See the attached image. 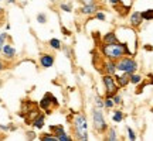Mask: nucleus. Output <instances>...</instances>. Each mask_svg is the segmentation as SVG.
I'll list each match as a JSON object with an SVG mask.
<instances>
[{
    "label": "nucleus",
    "mask_w": 153,
    "mask_h": 141,
    "mask_svg": "<svg viewBox=\"0 0 153 141\" xmlns=\"http://www.w3.org/2000/svg\"><path fill=\"white\" fill-rule=\"evenodd\" d=\"M102 54L108 59H119L125 55H131V51L128 49L126 44L114 43V44H104L102 45Z\"/></svg>",
    "instance_id": "1"
},
{
    "label": "nucleus",
    "mask_w": 153,
    "mask_h": 141,
    "mask_svg": "<svg viewBox=\"0 0 153 141\" xmlns=\"http://www.w3.org/2000/svg\"><path fill=\"white\" fill-rule=\"evenodd\" d=\"M74 131H75L76 140H88V123L82 113H78L74 116Z\"/></svg>",
    "instance_id": "2"
},
{
    "label": "nucleus",
    "mask_w": 153,
    "mask_h": 141,
    "mask_svg": "<svg viewBox=\"0 0 153 141\" xmlns=\"http://www.w3.org/2000/svg\"><path fill=\"white\" fill-rule=\"evenodd\" d=\"M116 69L118 70H122L123 73H135L137 69V64L135 59H132L129 57H122L119 58V61L116 62Z\"/></svg>",
    "instance_id": "3"
},
{
    "label": "nucleus",
    "mask_w": 153,
    "mask_h": 141,
    "mask_svg": "<svg viewBox=\"0 0 153 141\" xmlns=\"http://www.w3.org/2000/svg\"><path fill=\"white\" fill-rule=\"evenodd\" d=\"M92 121H94V129L97 133H104L106 131V123H105V119H104V114L101 112L99 107H95L92 110Z\"/></svg>",
    "instance_id": "4"
},
{
    "label": "nucleus",
    "mask_w": 153,
    "mask_h": 141,
    "mask_svg": "<svg viewBox=\"0 0 153 141\" xmlns=\"http://www.w3.org/2000/svg\"><path fill=\"white\" fill-rule=\"evenodd\" d=\"M58 107V102H57V99L51 95V93H45V96L41 99V102H40V109H43L44 112L47 114H50L53 112V109H57Z\"/></svg>",
    "instance_id": "5"
},
{
    "label": "nucleus",
    "mask_w": 153,
    "mask_h": 141,
    "mask_svg": "<svg viewBox=\"0 0 153 141\" xmlns=\"http://www.w3.org/2000/svg\"><path fill=\"white\" fill-rule=\"evenodd\" d=\"M104 81V85H105V90H106V96L108 98H114L115 95L118 93V87L119 85L115 82V79L112 78V75H105L102 78Z\"/></svg>",
    "instance_id": "6"
},
{
    "label": "nucleus",
    "mask_w": 153,
    "mask_h": 141,
    "mask_svg": "<svg viewBox=\"0 0 153 141\" xmlns=\"http://www.w3.org/2000/svg\"><path fill=\"white\" fill-rule=\"evenodd\" d=\"M40 114H41L40 113V109H38L37 106H34L31 110H28L27 113L24 114V117H23V119H24V121H26V124H31L34 120L40 116Z\"/></svg>",
    "instance_id": "7"
},
{
    "label": "nucleus",
    "mask_w": 153,
    "mask_h": 141,
    "mask_svg": "<svg viewBox=\"0 0 153 141\" xmlns=\"http://www.w3.org/2000/svg\"><path fill=\"white\" fill-rule=\"evenodd\" d=\"M1 54H3L6 59H13L16 57V49L11 44H4L3 48H1Z\"/></svg>",
    "instance_id": "8"
},
{
    "label": "nucleus",
    "mask_w": 153,
    "mask_h": 141,
    "mask_svg": "<svg viewBox=\"0 0 153 141\" xmlns=\"http://www.w3.org/2000/svg\"><path fill=\"white\" fill-rule=\"evenodd\" d=\"M40 65L43 68H51L54 65V57L50 54H43L40 57Z\"/></svg>",
    "instance_id": "9"
},
{
    "label": "nucleus",
    "mask_w": 153,
    "mask_h": 141,
    "mask_svg": "<svg viewBox=\"0 0 153 141\" xmlns=\"http://www.w3.org/2000/svg\"><path fill=\"white\" fill-rule=\"evenodd\" d=\"M98 4L97 3H94V4H85L81 7V10H79V13L81 14H84V16H89V14H94V13H97L98 11Z\"/></svg>",
    "instance_id": "10"
},
{
    "label": "nucleus",
    "mask_w": 153,
    "mask_h": 141,
    "mask_svg": "<svg viewBox=\"0 0 153 141\" xmlns=\"http://www.w3.org/2000/svg\"><path fill=\"white\" fill-rule=\"evenodd\" d=\"M104 70L106 72V75H115L116 73V62H114V59H109L105 62Z\"/></svg>",
    "instance_id": "11"
},
{
    "label": "nucleus",
    "mask_w": 153,
    "mask_h": 141,
    "mask_svg": "<svg viewBox=\"0 0 153 141\" xmlns=\"http://www.w3.org/2000/svg\"><path fill=\"white\" fill-rule=\"evenodd\" d=\"M142 13H139V11H135V13H132L131 16V24L133 26V27H137V26H140L142 24Z\"/></svg>",
    "instance_id": "12"
},
{
    "label": "nucleus",
    "mask_w": 153,
    "mask_h": 141,
    "mask_svg": "<svg viewBox=\"0 0 153 141\" xmlns=\"http://www.w3.org/2000/svg\"><path fill=\"white\" fill-rule=\"evenodd\" d=\"M116 81H118L119 86H126L131 82V75L129 73H123L122 76H116Z\"/></svg>",
    "instance_id": "13"
},
{
    "label": "nucleus",
    "mask_w": 153,
    "mask_h": 141,
    "mask_svg": "<svg viewBox=\"0 0 153 141\" xmlns=\"http://www.w3.org/2000/svg\"><path fill=\"white\" fill-rule=\"evenodd\" d=\"M44 123H45V116H44V114H40L37 119H36L33 123H31V126H33L34 129H43V127H44Z\"/></svg>",
    "instance_id": "14"
},
{
    "label": "nucleus",
    "mask_w": 153,
    "mask_h": 141,
    "mask_svg": "<svg viewBox=\"0 0 153 141\" xmlns=\"http://www.w3.org/2000/svg\"><path fill=\"white\" fill-rule=\"evenodd\" d=\"M102 41H104V44H114V43H118V38H116L115 33H108L106 35H104Z\"/></svg>",
    "instance_id": "15"
},
{
    "label": "nucleus",
    "mask_w": 153,
    "mask_h": 141,
    "mask_svg": "<svg viewBox=\"0 0 153 141\" xmlns=\"http://www.w3.org/2000/svg\"><path fill=\"white\" fill-rule=\"evenodd\" d=\"M50 131H51L55 137H58V136H61V134L65 133V130H64L62 126H51V127H50Z\"/></svg>",
    "instance_id": "16"
},
{
    "label": "nucleus",
    "mask_w": 153,
    "mask_h": 141,
    "mask_svg": "<svg viewBox=\"0 0 153 141\" xmlns=\"http://www.w3.org/2000/svg\"><path fill=\"white\" fill-rule=\"evenodd\" d=\"M40 140L41 141H57V137L50 131V133H45V134H41V136H40Z\"/></svg>",
    "instance_id": "17"
},
{
    "label": "nucleus",
    "mask_w": 153,
    "mask_h": 141,
    "mask_svg": "<svg viewBox=\"0 0 153 141\" xmlns=\"http://www.w3.org/2000/svg\"><path fill=\"white\" fill-rule=\"evenodd\" d=\"M48 44L53 49H61V43L57 40V38H51V40L48 41Z\"/></svg>",
    "instance_id": "18"
},
{
    "label": "nucleus",
    "mask_w": 153,
    "mask_h": 141,
    "mask_svg": "<svg viewBox=\"0 0 153 141\" xmlns=\"http://www.w3.org/2000/svg\"><path fill=\"white\" fill-rule=\"evenodd\" d=\"M112 120H114L115 123L122 121V120H123V114H122V112H115V114L112 116Z\"/></svg>",
    "instance_id": "19"
},
{
    "label": "nucleus",
    "mask_w": 153,
    "mask_h": 141,
    "mask_svg": "<svg viewBox=\"0 0 153 141\" xmlns=\"http://www.w3.org/2000/svg\"><path fill=\"white\" fill-rule=\"evenodd\" d=\"M143 20H153V9L152 10H146L142 13Z\"/></svg>",
    "instance_id": "20"
},
{
    "label": "nucleus",
    "mask_w": 153,
    "mask_h": 141,
    "mask_svg": "<svg viewBox=\"0 0 153 141\" xmlns=\"http://www.w3.org/2000/svg\"><path fill=\"white\" fill-rule=\"evenodd\" d=\"M140 81H142L140 75H136V73H132V75H131V83H135V85H137V83H139Z\"/></svg>",
    "instance_id": "21"
},
{
    "label": "nucleus",
    "mask_w": 153,
    "mask_h": 141,
    "mask_svg": "<svg viewBox=\"0 0 153 141\" xmlns=\"http://www.w3.org/2000/svg\"><path fill=\"white\" fill-rule=\"evenodd\" d=\"M106 140H111V141L116 140V133H115V129H109V131H108V138H106Z\"/></svg>",
    "instance_id": "22"
},
{
    "label": "nucleus",
    "mask_w": 153,
    "mask_h": 141,
    "mask_svg": "<svg viewBox=\"0 0 153 141\" xmlns=\"http://www.w3.org/2000/svg\"><path fill=\"white\" fill-rule=\"evenodd\" d=\"M114 106H115L114 99H112V98H106V100H105V107L111 109V107H114Z\"/></svg>",
    "instance_id": "23"
},
{
    "label": "nucleus",
    "mask_w": 153,
    "mask_h": 141,
    "mask_svg": "<svg viewBox=\"0 0 153 141\" xmlns=\"http://www.w3.org/2000/svg\"><path fill=\"white\" fill-rule=\"evenodd\" d=\"M60 7H61V10H65V11H72V6L71 4H68V3H61L60 4Z\"/></svg>",
    "instance_id": "24"
},
{
    "label": "nucleus",
    "mask_w": 153,
    "mask_h": 141,
    "mask_svg": "<svg viewBox=\"0 0 153 141\" xmlns=\"http://www.w3.org/2000/svg\"><path fill=\"white\" fill-rule=\"evenodd\" d=\"M72 138L70 136H67L65 133H64V134H61V136H58L57 137V141H71Z\"/></svg>",
    "instance_id": "25"
},
{
    "label": "nucleus",
    "mask_w": 153,
    "mask_h": 141,
    "mask_svg": "<svg viewBox=\"0 0 153 141\" xmlns=\"http://www.w3.org/2000/svg\"><path fill=\"white\" fill-rule=\"evenodd\" d=\"M6 38H7V34H6V33L0 34V52H1V48H3V45H4Z\"/></svg>",
    "instance_id": "26"
},
{
    "label": "nucleus",
    "mask_w": 153,
    "mask_h": 141,
    "mask_svg": "<svg viewBox=\"0 0 153 141\" xmlns=\"http://www.w3.org/2000/svg\"><path fill=\"white\" fill-rule=\"evenodd\" d=\"M37 21L40 23V24L47 23V16H45V14H38V16H37Z\"/></svg>",
    "instance_id": "27"
},
{
    "label": "nucleus",
    "mask_w": 153,
    "mask_h": 141,
    "mask_svg": "<svg viewBox=\"0 0 153 141\" xmlns=\"http://www.w3.org/2000/svg\"><path fill=\"white\" fill-rule=\"evenodd\" d=\"M128 134H129V140H132V141L136 140V136H135V133H133V130H132L131 127H128Z\"/></svg>",
    "instance_id": "28"
},
{
    "label": "nucleus",
    "mask_w": 153,
    "mask_h": 141,
    "mask_svg": "<svg viewBox=\"0 0 153 141\" xmlns=\"http://www.w3.org/2000/svg\"><path fill=\"white\" fill-rule=\"evenodd\" d=\"M95 103H97V107H99V109H102L105 106V102H102V100H101V98L95 99Z\"/></svg>",
    "instance_id": "29"
},
{
    "label": "nucleus",
    "mask_w": 153,
    "mask_h": 141,
    "mask_svg": "<svg viewBox=\"0 0 153 141\" xmlns=\"http://www.w3.org/2000/svg\"><path fill=\"white\" fill-rule=\"evenodd\" d=\"M95 18H98V20H102V21H104V20H105V14H104V13H101V11H97V13H95Z\"/></svg>",
    "instance_id": "30"
},
{
    "label": "nucleus",
    "mask_w": 153,
    "mask_h": 141,
    "mask_svg": "<svg viewBox=\"0 0 153 141\" xmlns=\"http://www.w3.org/2000/svg\"><path fill=\"white\" fill-rule=\"evenodd\" d=\"M64 54L67 55V58H72V54H71V48H70V47H65V48H64Z\"/></svg>",
    "instance_id": "31"
},
{
    "label": "nucleus",
    "mask_w": 153,
    "mask_h": 141,
    "mask_svg": "<svg viewBox=\"0 0 153 141\" xmlns=\"http://www.w3.org/2000/svg\"><path fill=\"white\" fill-rule=\"evenodd\" d=\"M79 3H81L82 6H85V4H94V3H97L95 0H79Z\"/></svg>",
    "instance_id": "32"
},
{
    "label": "nucleus",
    "mask_w": 153,
    "mask_h": 141,
    "mask_svg": "<svg viewBox=\"0 0 153 141\" xmlns=\"http://www.w3.org/2000/svg\"><path fill=\"white\" fill-rule=\"evenodd\" d=\"M112 99H114L115 104H120V103H122V99H120V96H119V95H115V96H114V98H112Z\"/></svg>",
    "instance_id": "33"
},
{
    "label": "nucleus",
    "mask_w": 153,
    "mask_h": 141,
    "mask_svg": "<svg viewBox=\"0 0 153 141\" xmlns=\"http://www.w3.org/2000/svg\"><path fill=\"white\" fill-rule=\"evenodd\" d=\"M27 137L30 138V140H34V137H36V134H34L33 131H27Z\"/></svg>",
    "instance_id": "34"
},
{
    "label": "nucleus",
    "mask_w": 153,
    "mask_h": 141,
    "mask_svg": "<svg viewBox=\"0 0 153 141\" xmlns=\"http://www.w3.org/2000/svg\"><path fill=\"white\" fill-rule=\"evenodd\" d=\"M0 130H1V131H9V127H7V126L0 124Z\"/></svg>",
    "instance_id": "35"
},
{
    "label": "nucleus",
    "mask_w": 153,
    "mask_h": 141,
    "mask_svg": "<svg viewBox=\"0 0 153 141\" xmlns=\"http://www.w3.org/2000/svg\"><path fill=\"white\" fill-rule=\"evenodd\" d=\"M109 1H111V4H112V6H118V4H119V0H109Z\"/></svg>",
    "instance_id": "36"
},
{
    "label": "nucleus",
    "mask_w": 153,
    "mask_h": 141,
    "mask_svg": "<svg viewBox=\"0 0 153 141\" xmlns=\"http://www.w3.org/2000/svg\"><path fill=\"white\" fill-rule=\"evenodd\" d=\"M4 68H6V64L0 61V72H1V70H4Z\"/></svg>",
    "instance_id": "37"
},
{
    "label": "nucleus",
    "mask_w": 153,
    "mask_h": 141,
    "mask_svg": "<svg viewBox=\"0 0 153 141\" xmlns=\"http://www.w3.org/2000/svg\"><path fill=\"white\" fill-rule=\"evenodd\" d=\"M61 31H62V33H64V34H67V35H70V31H68V30H67V28H62V30H61Z\"/></svg>",
    "instance_id": "38"
},
{
    "label": "nucleus",
    "mask_w": 153,
    "mask_h": 141,
    "mask_svg": "<svg viewBox=\"0 0 153 141\" xmlns=\"http://www.w3.org/2000/svg\"><path fill=\"white\" fill-rule=\"evenodd\" d=\"M6 1H9V3H16V0H6Z\"/></svg>",
    "instance_id": "39"
},
{
    "label": "nucleus",
    "mask_w": 153,
    "mask_h": 141,
    "mask_svg": "<svg viewBox=\"0 0 153 141\" xmlns=\"http://www.w3.org/2000/svg\"><path fill=\"white\" fill-rule=\"evenodd\" d=\"M1 14H3V9L0 7V16H1Z\"/></svg>",
    "instance_id": "40"
},
{
    "label": "nucleus",
    "mask_w": 153,
    "mask_h": 141,
    "mask_svg": "<svg viewBox=\"0 0 153 141\" xmlns=\"http://www.w3.org/2000/svg\"><path fill=\"white\" fill-rule=\"evenodd\" d=\"M0 103H1V99H0Z\"/></svg>",
    "instance_id": "41"
},
{
    "label": "nucleus",
    "mask_w": 153,
    "mask_h": 141,
    "mask_svg": "<svg viewBox=\"0 0 153 141\" xmlns=\"http://www.w3.org/2000/svg\"><path fill=\"white\" fill-rule=\"evenodd\" d=\"M51 1H55V0H51Z\"/></svg>",
    "instance_id": "42"
},
{
    "label": "nucleus",
    "mask_w": 153,
    "mask_h": 141,
    "mask_svg": "<svg viewBox=\"0 0 153 141\" xmlns=\"http://www.w3.org/2000/svg\"><path fill=\"white\" fill-rule=\"evenodd\" d=\"M152 112H153V109H152Z\"/></svg>",
    "instance_id": "43"
},
{
    "label": "nucleus",
    "mask_w": 153,
    "mask_h": 141,
    "mask_svg": "<svg viewBox=\"0 0 153 141\" xmlns=\"http://www.w3.org/2000/svg\"><path fill=\"white\" fill-rule=\"evenodd\" d=\"M0 1H1V0H0Z\"/></svg>",
    "instance_id": "44"
}]
</instances>
